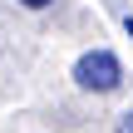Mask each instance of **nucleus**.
Masks as SVG:
<instances>
[{
    "mask_svg": "<svg viewBox=\"0 0 133 133\" xmlns=\"http://www.w3.org/2000/svg\"><path fill=\"white\" fill-rule=\"evenodd\" d=\"M74 84L89 89V94H114V89L123 84V64H118V54H114V49H89V54H79V64H74Z\"/></svg>",
    "mask_w": 133,
    "mask_h": 133,
    "instance_id": "nucleus-1",
    "label": "nucleus"
},
{
    "mask_svg": "<svg viewBox=\"0 0 133 133\" xmlns=\"http://www.w3.org/2000/svg\"><path fill=\"white\" fill-rule=\"evenodd\" d=\"M118 133H133V109L123 114V118H118Z\"/></svg>",
    "mask_w": 133,
    "mask_h": 133,
    "instance_id": "nucleus-2",
    "label": "nucleus"
},
{
    "mask_svg": "<svg viewBox=\"0 0 133 133\" xmlns=\"http://www.w3.org/2000/svg\"><path fill=\"white\" fill-rule=\"evenodd\" d=\"M25 10H44V5H54V0H20Z\"/></svg>",
    "mask_w": 133,
    "mask_h": 133,
    "instance_id": "nucleus-3",
    "label": "nucleus"
},
{
    "mask_svg": "<svg viewBox=\"0 0 133 133\" xmlns=\"http://www.w3.org/2000/svg\"><path fill=\"white\" fill-rule=\"evenodd\" d=\"M128 35H133V15H128Z\"/></svg>",
    "mask_w": 133,
    "mask_h": 133,
    "instance_id": "nucleus-4",
    "label": "nucleus"
}]
</instances>
